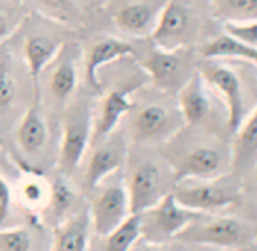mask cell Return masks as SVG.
Here are the masks:
<instances>
[{"label": "cell", "mask_w": 257, "mask_h": 251, "mask_svg": "<svg viewBox=\"0 0 257 251\" xmlns=\"http://www.w3.org/2000/svg\"><path fill=\"white\" fill-rule=\"evenodd\" d=\"M8 32H9V22H8V18H6V15L0 13V39H2Z\"/></svg>", "instance_id": "cell-32"}, {"label": "cell", "mask_w": 257, "mask_h": 251, "mask_svg": "<svg viewBox=\"0 0 257 251\" xmlns=\"http://www.w3.org/2000/svg\"><path fill=\"white\" fill-rule=\"evenodd\" d=\"M173 195L183 207L197 212H211L229 207L239 202L241 195L236 184L227 183L222 177L217 179H203L201 183L183 184L178 183L173 188Z\"/></svg>", "instance_id": "cell-7"}, {"label": "cell", "mask_w": 257, "mask_h": 251, "mask_svg": "<svg viewBox=\"0 0 257 251\" xmlns=\"http://www.w3.org/2000/svg\"><path fill=\"white\" fill-rule=\"evenodd\" d=\"M131 251H157V249H154V247L148 246V242H145V244H141V246H136V244H134Z\"/></svg>", "instance_id": "cell-33"}, {"label": "cell", "mask_w": 257, "mask_h": 251, "mask_svg": "<svg viewBox=\"0 0 257 251\" xmlns=\"http://www.w3.org/2000/svg\"><path fill=\"white\" fill-rule=\"evenodd\" d=\"M252 232L245 221L236 218H215V219H196L187 228L176 235V240L187 244H206L218 247H239L246 246L253 239Z\"/></svg>", "instance_id": "cell-6"}, {"label": "cell", "mask_w": 257, "mask_h": 251, "mask_svg": "<svg viewBox=\"0 0 257 251\" xmlns=\"http://www.w3.org/2000/svg\"><path fill=\"white\" fill-rule=\"evenodd\" d=\"M22 198L30 207H39L43 204H48L50 188L44 184L43 179L36 176H29L22 183Z\"/></svg>", "instance_id": "cell-26"}, {"label": "cell", "mask_w": 257, "mask_h": 251, "mask_svg": "<svg viewBox=\"0 0 257 251\" xmlns=\"http://www.w3.org/2000/svg\"><path fill=\"white\" fill-rule=\"evenodd\" d=\"M74 190L65 183L62 177H58L53 184L50 186V198H48V207L46 212L57 225L65 221V216L71 211L72 204H74Z\"/></svg>", "instance_id": "cell-24"}, {"label": "cell", "mask_w": 257, "mask_h": 251, "mask_svg": "<svg viewBox=\"0 0 257 251\" xmlns=\"http://www.w3.org/2000/svg\"><path fill=\"white\" fill-rule=\"evenodd\" d=\"M39 2L51 9H65L69 4V0H39Z\"/></svg>", "instance_id": "cell-31"}, {"label": "cell", "mask_w": 257, "mask_h": 251, "mask_svg": "<svg viewBox=\"0 0 257 251\" xmlns=\"http://www.w3.org/2000/svg\"><path fill=\"white\" fill-rule=\"evenodd\" d=\"M9 209H11V190L9 184L0 177V225L8 218Z\"/></svg>", "instance_id": "cell-30"}, {"label": "cell", "mask_w": 257, "mask_h": 251, "mask_svg": "<svg viewBox=\"0 0 257 251\" xmlns=\"http://www.w3.org/2000/svg\"><path fill=\"white\" fill-rule=\"evenodd\" d=\"M16 97V85L9 65L6 60H0V107H8Z\"/></svg>", "instance_id": "cell-29"}, {"label": "cell", "mask_w": 257, "mask_h": 251, "mask_svg": "<svg viewBox=\"0 0 257 251\" xmlns=\"http://www.w3.org/2000/svg\"><path fill=\"white\" fill-rule=\"evenodd\" d=\"M166 160L171 165L176 184L194 179H217L231 167L225 149L218 142L210 141L189 142L185 148L175 149Z\"/></svg>", "instance_id": "cell-2"}, {"label": "cell", "mask_w": 257, "mask_h": 251, "mask_svg": "<svg viewBox=\"0 0 257 251\" xmlns=\"http://www.w3.org/2000/svg\"><path fill=\"white\" fill-rule=\"evenodd\" d=\"M215 18L225 23H241L257 20V0H211Z\"/></svg>", "instance_id": "cell-23"}, {"label": "cell", "mask_w": 257, "mask_h": 251, "mask_svg": "<svg viewBox=\"0 0 257 251\" xmlns=\"http://www.w3.org/2000/svg\"><path fill=\"white\" fill-rule=\"evenodd\" d=\"M90 228H92L90 211H81L67 218L55 228L51 251H86Z\"/></svg>", "instance_id": "cell-17"}, {"label": "cell", "mask_w": 257, "mask_h": 251, "mask_svg": "<svg viewBox=\"0 0 257 251\" xmlns=\"http://www.w3.org/2000/svg\"><path fill=\"white\" fill-rule=\"evenodd\" d=\"M201 57L203 60H241L257 65V46H250L229 34H222L201 48Z\"/></svg>", "instance_id": "cell-19"}, {"label": "cell", "mask_w": 257, "mask_h": 251, "mask_svg": "<svg viewBox=\"0 0 257 251\" xmlns=\"http://www.w3.org/2000/svg\"><path fill=\"white\" fill-rule=\"evenodd\" d=\"M141 67L150 76L155 88L166 93H178L196 72L189 48L162 50L155 46L143 58Z\"/></svg>", "instance_id": "cell-4"}, {"label": "cell", "mask_w": 257, "mask_h": 251, "mask_svg": "<svg viewBox=\"0 0 257 251\" xmlns=\"http://www.w3.org/2000/svg\"><path fill=\"white\" fill-rule=\"evenodd\" d=\"M97 144L99 146L93 149L85 172V184L90 190H95L107 176L116 172L128 156L127 142L120 134L113 132Z\"/></svg>", "instance_id": "cell-12"}, {"label": "cell", "mask_w": 257, "mask_h": 251, "mask_svg": "<svg viewBox=\"0 0 257 251\" xmlns=\"http://www.w3.org/2000/svg\"><path fill=\"white\" fill-rule=\"evenodd\" d=\"M46 139H48V127L43 118V113L39 109V102L36 99V102L29 107L22 123H20L18 144L25 153L34 155V153L43 149V146L46 144Z\"/></svg>", "instance_id": "cell-21"}, {"label": "cell", "mask_w": 257, "mask_h": 251, "mask_svg": "<svg viewBox=\"0 0 257 251\" xmlns=\"http://www.w3.org/2000/svg\"><path fill=\"white\" fill-rule=\"evenodd\" d=\"M76 83H78L76 65L71 60H62L50 78V90L55 99L67 100L74 92Z\"/></svg>", "instance_id": "cell-25"}, {"label": "cell", "mask_w": 257, "mask_h": 251, "mask_svg": "<svg viewBox=\"0 0 257 251\" xmlns=\"http://www.w3.org/2000/svg\"><path fill=\"white\" fill-rule=\"evenodd\" d=\"M133 100H131V90L114 88L107 92L99 106V114L93 120V132L92 141L100 142L116 130L120 120L133 109Z\"/></svg>", "instance_id": "cell-14"}, {"label": "cell", "mask_w": 257, "mask_h": 251, "mask_svg": "<svg viewBox=\"0 0 257 251\" xmlns=\"http://www.w3.org/2000/svg\"><path fill=\"white\" fill-rule=\"evenodd\" d=\"M183 127H185V120L180 113V107L176 111L169 109L161 102H148L136 109L131 130H133L134 141L140 144H147V142L169 141Z\"/></svg>", "instance_id": "cell-9"}, {"label": "cell", "mask_w": 257, "mask_h": 251, "mask_svg": "<svg viewBox=\"0 0 257 251\" xmlns=\"http://www.w3.org/2000/svg\"><path fill=\"white\" fill-rule=\"evenodd\" d=\"M203 212L192 211L178 204L175 195L168 193L162 200H159L154 207L147 209L140 214L141 219V237L145 242L162 244L169 239H176L183 228L196 219L203 218Z\"/></svg>", "instance_id": "cell-3"}, {"label": "cell", "mask_w": 257, "mask_h": 251, "mask_svg": "<svg viewBox=\"0 0 257 251\" xmlns=\"http://www.w3.org/2000/svg\"><path fill=\"white\" fill-rule=\"evenodd\" d=\"M58 53H60V43L51 39V37L32 36L27 39L25 48H23V55H25L30 81H32L36 92L37 86H39V78L43 74V71L48 67V64L55 57H58Z\"/></svg>", "instance_id": "cell-20"}, {"label": "cell", "mask_w": 257, "mask_h": 251, "mask_svg": "<svg viewBox=\"0 0 257 251\" xmlns=\"http://www.w3.org/2000/svg\"><path fill=\"white\" fill-rule=\"evenodd\" d=\"M93 118L85 104H74L64 116V137L60 148V172L72 174L81 163L92 142Z\"/></svg>", "instance_id": "cell-8"}, {"label": "cell", "mask_w": 257, "mask_h": 251, "mask_svg": "<svg viewBox=\"0 0 257 251\" xmlns=\"http://www.w3.org/2000/svg\"><path fill=\"white\" fill-rule=\"evenodd\" d=\"M225 34L250 44V46H257V20L241 23H225Z\"/></svg>", "instance_id": "cell-28"}, {"label": "cell", "mask_w": 257, "mask_h": 251, "mask_svg": "<svg viewBox=\"0 0 257 251\" xmlns=\"http://www.w3.org/2000/svg\"><path fill=\"white\" fill-rule=\"evenodd\" d=\"M166 2L168 0H143L128 4L116 13L114 23L133 36H152Z\"/></svg>", "instance_id": "cell-15"}, {"label": "cell", "mask_w": 257, "mask_h": 251, "mask_svg": "<svg viewBox=\"0 0 257 251\" xmlns=\"http://www.w3.org/2000/svg\"><path fill=\"white\" fill-rule=\"evenodd\" d=\"M141 239L140 214H128L113 232L106 235L104 251H131Z\"/></svg>", "instance_id": "cell-22"}, {"label": "cell", "mask_w": 257, "mask_h": 251, "mask_svg": "<svg viewBox=\"0 0 257 251\" xmlns=\"http://www.w3.org/2000/svg\"><path fill=\"white\" fill-rule=\"evenodd\" d=\"M257 163V107L236 130L231 148V169L236 174H246Z\"/></svg>", "instance_id": "cell-16"}, {"label": "cell", "mask_w": 257, "mask_h": 251, "mask_svg": "<svg viewBox=\"0 0 257 251\" xmlns=\"http://www.w3.org/2000/svg\"><path fill=\"white\" fill-rule=\"evenodd\" d=\"M197 72L203 76L208 86L217 90L225 104L227 127L234 135L236 130L245 121V97H243V83L238 72L222 60H201L197 64Z\"/></svg>", "instance_id": "cell-5"}, {"label": "cell", "mask_w": 257, "mask_h": 251, "mask_svg": "<svg viewBox=\"0 0 257 251\" xmlns=\"http://www.w3.org/2000/svg\"><path fill=\"white\" fill-rule=\"evenodd\" d=\"M175 184V174L168 160L157 162L154 158H145L133 163L125 183L131 214H141L154 207L159 200L171 193Z\"/></svg>", "instance_id": "cell-1"}, {"label": "cell", "mask_w": 257, "mask_h": 251, "mask_svg": "<svg viewBox=\"0 0 257 251\" xmlns=\"http://www.w3.org/2000/svg\"><path fill=\"white\" fill-rule=\"evenodd\" d=\"M178 107L187 127H204L210 121L211 99L208 83L197 71L178 92Z\"/></svg>", "instance_id": "cell-13"}, {"label": "cell", "mask_w": 257, "mask_h": 251, "mask_svg": "<svg viewBox=\"0 0 257 251\" xmlns=\"http://www.w3.org/2000/svg\"><path fill=\"white\" fill-rule=\"evenodd\" d=\"M0 251H32V235L25 228L0 230Z\"/></svg>", "instance_id": "cell-27"}, {"label": "cell", "mask_w": 257, "mask_h": 251, "mask_svg": "<svg viewBox=\"0 0 257 251\" xmlns=\"http://www.w3.org/2000/svg\"><path fill=\"white\" fill-rule=\"evenodd\" d=\"M196 34V18L189 6L180 0H168L157 20L152 41L162 50L185 48Z\"/></svg>", "instance_id": "cell-10"}, {"label": "cell", "mask_w": 257, "mask_h": 251, "mask_svg": "<svg viewBox=\"0 0 257 251\" xmlns=\"http://www.w3.org/2000/svg\"><path fill=\"white\" fill-rule=\"evenodd\" d=\"M128 55H131V57L136 55V50H134L131 43L113 39V37L100 39L99 43L93 44L88 57H86V79H88V83L95 90H99L100 88V81H99L100 69L109 64V62L118 60V58H121V57H128Z\"/></svg>", "instance_id": "cell-18"}, {"label": "cell", "mask_w": 257, "mask_h": 251, "mask_svg": "<svg viewBox=\"0 0 257 251\" xmlns=\"http://www.w3.org/2000/svg\"><path fill=\"white\" fill-rule=\"evenodd\" d=\"M128 214H131L128 195L121 179L104 184L102 190L93 197L92 205H90L92 228L102 237L113 232Z\"/></svg>", "instance_id": "cell-11"}]
</instances>
